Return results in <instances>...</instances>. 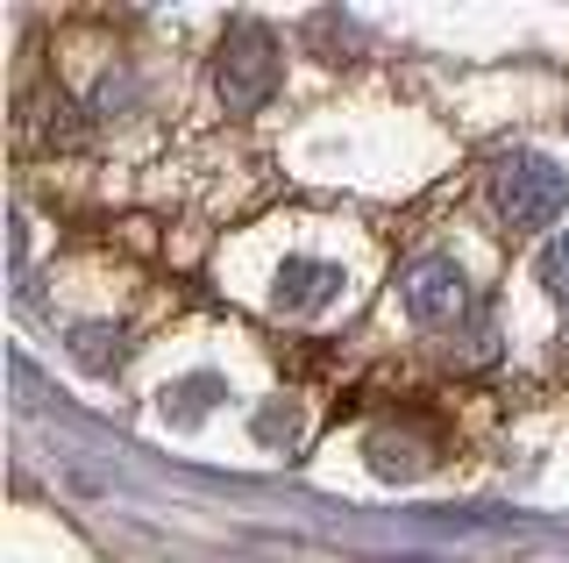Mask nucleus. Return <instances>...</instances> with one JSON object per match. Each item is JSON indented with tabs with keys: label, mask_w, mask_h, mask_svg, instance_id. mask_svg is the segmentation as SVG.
<instances>
[{
	"label": "nucleus",
	"mask_w": 569,
	"mask_h": 563,
	"mask_svg": "<svg viewBox=\"0 0 569 563\" xmlns=\"http://www.w3.org/2000/svg\"><path fill=\"white\" fill-rule=\"evenodd\" d=\"M278 79H284V58H278V37L271 29H257V22H236L221 37V50H213V86H221V100L228 108H263V100L278 93Z\"/></svg>",
	"instance_id": "obj_1"
},
{
	"label": "nucleus",
	"mask_w": 569,
	"mask_h": 563,
	"mask_svg": "<svg viewBox=\"0 0 569 563\" xmlns=\"http://www.w3.org/2000/svg\"><path fill=\"white\" fill-rule=\"evenodd\" d=\"M491 200H498V215H506L512 228H548L569 207V179H562L556 157L512 150L506 165H498V179H491Z\"/></svg>",
	"instance_id": "obj_2"
},
{
	"label": "nucleus",
	"mask_w": 569,
	"mask_h": 563,
	"mask_svg": "<svg viewBox=\"0 0 569 563\" xmlns=\"http://www.w3.org/2000/svg\"><path fill=\"white\" fill-rule=\"evenodd\" d=\"M399 307L413 314L420 328H449L470 314V278H462L456 257H420L399 271Z\"/></svg>",
	"instance_id": "obj_3"
},
{
	"label": "nucleus",
	"mask_w": 569,
	"mask_h": 563,
	"mask_svg": "<svg viewBox=\"0 0 569 563\" xmlns=\"http://www.w3.org/2000/svg\"><path fill=\"white\" fill-rule=\"evenodd\" d=\"M335 293H342V264H328V257H284L271 300H278V314H320Z\"/></svg>",
	"instance_id": "obj_4"
},
{
	"label": "nucleus",
	"mask_w": 569,
	"mask_h": 563,
	"mask_svg": "<svg viewBox=\"0 0 569 563\" xmlns=\"http://www.w3.org/2000/svg\"><path fill=\"white\" fill-rule=\"evenodd\" d=\"M427 435L413 428V421H378V428H370V443H363V456H370V471H378V478H420L427 471Z\"/></svg>",
	"instance_id": "obj_5"
},
{
	"label": "nucleus",
	"mask_w": 569,
	"mask_h": 563,
	"mask_svg": "<svg viewBox=\"0 0 569 563\" xmlns=\"http://www.w3.org/2000/svg\"><path fill=\"white\" fill-rule=\"evenodd\" d=\"M221 399H228V385L200 372V378H186V385H178V393H164V414H171V421H200L207 407H221Z\"/></svg>",
	"instance_id": "obj_6"
},
{
	"label": "nucleus",
	"mask_w": 569,
	"mask_h": 563,
	"mask_svg": "<svg viewBox=\"0 0 569 563\" xmlns=\"http://www.w3.org/2000/svg\"><path fill=\"white\" fill-rule=\"evenodd\" d=\"M541 286H548V293H556V300L569 307V236H556V243L541 250Z\"/></svg>",
	"instance_id": "obj_7"
}]
</instances>
